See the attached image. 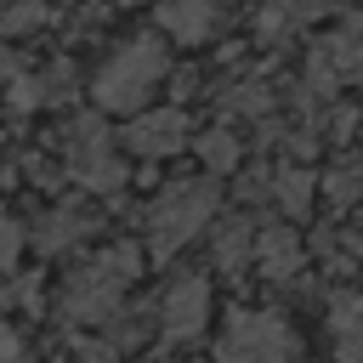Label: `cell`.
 I'll return each mask as SVG.
<instances>
[{
  "instance_id": "obj_1",
  "label": "cell",
  "mask_w": 363,
  "mask_h": 363,
  "mask_svg": "<svg viewBox=\"0 0 363 363\" xmlns=\"http://www.w3.org/2000/svg\"><path fill=\"white\" fill-rule=\"evenodd\" d=\"M136 267H142L136 244H113V250L91 255L62 284V318H74V323H108L113 312H125V289H130Z\"/></svg>"
},
{
  "instance_id": "obj_2",
  "label": "cell",
  "mask_w": 363,
  "mask_h": 363,
  "mask_svg": "<svg viewBox=\"0 0 363 363\" xmlns=\"http://www.w3.org/2000/svg\"><path fill=\"white\" fill-rule=\"evenodd\" d=\"M159 79H164V45H159V40H130V45H119V51L102 62L91 96H96V108H108V113H142L147 96L159 91Z\"/></svg>"
},
{
  "instance_id": "obj_3",
  "label": "cell",
  "mask_w": 363,
  "mask_h": 363,
  "mask_svg": "<svg viewBox=\"0 0 363 363\" xmlns=\"http://www.w3.org/2000/svg\"><path fill=\"white\" fill-rule=\"evenodd\" d=\"M216 204H221V193H216L210 182H170V187L153 199V210H147V250H153L159 261H170L182 244L199 238V227H210Z\"/></svg>"
},
{
  "instance_id": "obj_4",
  "label": "cell",
  "mask_w": 363,
  "mask_h": 363,
  "mask_svg": "<svg viewBox=\"0 0 363 363\" xmlns=\"http://www.w3.org/2000/svg\"><path fill=\"white\" fill-rule=\"evenodd\" d=\"M216 363H295V329L278 312L233 306L216 340Z\"/></svg>"
},
{
  "instance_id": "obj_5",
  "label": "cell",
  "mask_w": 363,
  "mask_h": 363,
  "mask_svg": "<svg viewBox=\"0 0 363 363\" xmlns=\"http://www.w3.org/2000/svg\"><path fill=\"white\" fill-rule=\"evenodd\" d=\"M68 170H74L85 187H102V193L125 182V164L108 153V125H102V119L85 113V119L68 125Z\"/></svg>"
},
{
  "instance_id": "obj_6",
  "label": "cell",
  "mask_w": 363,
  "mask_h": 363,
  "mask_svg": "<svg viewBox=\"0 0 363 363\" xmlns=\"http://www.w3.org/2000/svg\"><path fill=\"white\" fill-rule=\"evenodd\" d=\"M193 142V130H187V113L182 108H142V113H130V125H125V147L136 153V159H170V153H182Z\"/></svg>"
},
{
  "instance_id": "obj_7",
  "label": "cell",
  "mask_w": 363,
  "mask_h": 363,
  "mask_svg": "<svg viewBox=\"0 0 363 363\" xmlns=\"http://www.w3.org/2000/svg\"><path fill=\"white\" fill-rule=\"evenodd\" d=\"M204 323H210V284H204L199 272H187V278H176V284L164 289V301H159V329H164L170 340H193V335H204Z\"/></svg>"
},
{
  "instance_id": "obj_8",
  "label": "cell",
  "mask_w": 363,
  "mask_h": 363,
  "mask_svg": "<svg viewBox=\"0 0 363 363\" xmlns=\"http://www.w3.org/2000/svg\"><path fill=\"white\" fill-rule=\"evenodd\" d=\"M306 79L318 96L340 91V85H357L363 79V40L357 34H335V40H318L312 45V62H306Z\"/></svg>"
},
{
  "instance_id": "obj_9",
  "label": "cell",
  "mask_w": 363,
  "mask_h": 363,
  "mask_svg": "<svg viewBox=\"0 0 363 363\" xmlns=\"http://www.w3.org/2000/svg\"><path fill=\"white\" fill-rule=\"evenodd\" d=\"M233 0H159V23L176 34V40H204L216 23H221V11H227Z\"/></svg>"
},
{
  "instance_id": "obj_10",
  "label": "cell",
  "mask_w": 363,
  "mask_h": 363,
  "mask_svg": "<svg viewBox=\"0 0 363 363\" xmlns=\"http://www.w3.org/2000/svg\"><path fill=\"white\" fill-rule=\"evenodd\" d=\"M255 238H261V227H250V216H227V221H216V238H210L216 267L238 278V272L255 261Z\"/></svg>"
},
{
  "instance_id": "obj_11",
  "label": "cell",
  "mask_w": 363,
  "mask_h": 363,
  "mask_svg": "<svg viewBox=\"0 0 363 363\" xmlns=\"http://www.w3.org/2000/svg\"><path fill=\"white\" fill-rule=\"evenodd\" d=\"M329 340L340 363H363V295L357 289L329 301Z\"/></svg>"
},
{
  "instance_id": "obj_12",
  "label": "cell",
  "mask_w": 363,
  "mask_h": 363,
  "mask_svg": "<svg viewBox=\"0 0 363 363\" xmlns=\"http://www.w3.org/2000/svg\"><path fill=\"white\" fill-rule=\"evenodd\" d=\"M255 267H261L272 284H289V278L301 272V238H295V227H261V238H255Z\"/></svg>"
},
{
  "instance_id": "obj_13",
  "label": "cell",
  "mask_w": 363,
  "mask_h": 363,
  "mask_svg": "<svg viewBox=\"0 0 363 363\" xmlns=\"http://www.w3.org/2000/svg\"><path fill=\"white\" fill-rule=\"evenodd\" d=\"M91 227H96V216H91V210H74V204H62V210H51V216L40 221V233H34V250H40V255H62V250H74L79 238H91Z\"/></svg>"
},
{
  "instance_id": "obj_14",
  "label": "cell",
  "mask_w": 363,
  "mask_h": 363,
  "mask_svg": "<svg viewBox=\"0 0 363 363\" xmlns=\"http://www.w3.org/2000/svg\"><path fill=\"white\" fill-rule=\"evenodd\" d=\"M267 193H272L289 216H306V210H312V199H318V176H312V170H301V164H284V170H272V176H267Z\"/></svg>"
},
{
  "instance_id": "obj_15",
  "label": "cell",
  "mask_w": 363,
  "mask_h": 363,
  "mask_svg": "<svg viewBox=\"0 0 363 363\" xmlns=\"http://www.w3.org/2000/svg\"><path fill=\"white\" fill-rule=\"evenodd\" d=\"M193 147H199V159H204V170H210V176H227V170H238V136H233L227 125H216V130L193 136Z\"/></svg>"
},
{
  "instance_id": "obj_16",
  "label": "cell",
  "mask_w": 363,
  "mask_h": 363,
  "mask_svg": "<svg viewBox=\"0 0 363 363\" xmlns=\"http://www.w3.org/2000/svg\"><path fill=\"white\" fill-rule=\"evenodd\" d=\"M68 85V68H51V74H34V79H17L11 85V108H51Z\"/></svg>"
},
{
  "instance_id": "obj_17",
  "label": "cell",
  "mask_w": 363,
  "mask_h": 363,
  "mask_svg": "<svg viewBox=\"0 0 363 363\" xmlns=\"http://www.w3.org/2000/svg\"><path fill=\"white\" fill-rule=\"evenodd\" d=\"M51 11H45V0H0V34H28V28H40Z\"/></svg>"
},
{
  "instance_id": "obj_18",
  "label": "cell",
  "mask_w": 363,
  "mask_h": 363,
  "mask_svg": "<svg viewBox=\"0 0 363 363\" xmlns=\"http://www.w3.org/2000/svg\"><path fill=\"white\" fill-rule=\"evenodd\" d=\"M323 193H329L340 210H346V204H357V199H363V170H357V164H340V170L323 182Z\"/></svg>"
},
{
  "instance_id": "obj_19",
  "label": "cell",
  "mask_w": 363,
  "mask_h": 363,
  "mask_svg": "<svg viewBox=\"0 0 363 363\" xmlns=\"http://www.w3.org/2000/svg\"><path fill=\"white\" fill-rule=\"evenodd\" d=\"M227 108H233V113H250V119H255V113H267V108H272V91H267V85H238V91L227 96Z\"/></svg>"
},
{
  "instance_id": "obj_20",
  "label": "cell",
  "mask_w": 363,
  "mask_h": 363,
  "mask_svg": "<svg viewBox=\"0 0 363 363\" xmlns=\"http://www.w3.org/2000/svg\"><path fill=\"white\" fill-rule=\"evenodd\" d=\"M23 244H28V233H23L11 216H0V267H11V261L23 255Z\"/></svg>"
},
{
  "instance_id": "obj_21",
  "label": "cell",
  "mask_w": 363,
  "mask_h": 363,
  "mask_svg": "<svg viewBox=\"0 0 363 363\" xmlns=\"http://www.w3.org/2000/svg\"><path fill=\"white\" fill-rule=\"evenodd\" d=\"M0 363H23V340H17V329H0Z\"/></svg>"
},
{
  "instance_id": "obj_22",
  "label": "cell",
  "mask_w": 363,
  "mask_h": 363,
  "mask_svg": "<svg viewBox=\"0 0 363 363\" xmlns=\"http://www.w3.org/2000/svg\"><path fill=\"white\" fill-rule=\"evenodd\" d=\"M125 6H136V0H125Z\"/></svg>"
}]
</instances>
